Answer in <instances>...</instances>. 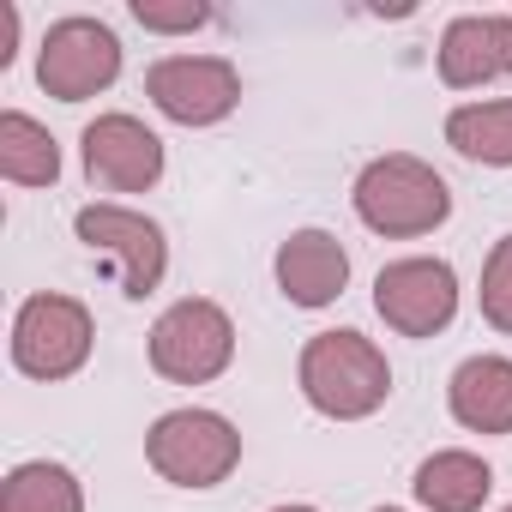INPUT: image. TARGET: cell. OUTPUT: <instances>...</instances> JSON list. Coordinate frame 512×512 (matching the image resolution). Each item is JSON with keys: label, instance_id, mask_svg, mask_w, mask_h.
Masks as SVG:
<instances>
[{"label": "cell", "instance_id": "1", "mask_svg": "<svg viewBox=\"0 0 512 512\" xmlns=\"http://www.w3.org/2000/svg\"><path fill=\"white\" fill-rule=\"evenodd\" d=\"M296 380H302V398L320 416H332V422H362L392 392V368L362 332H320V338H308Z\"/></svg>", "mask_w": 512, "mask_h": 512}, {"label": "cell", "instance_id": "2", "mask_svg": "<svg viewBox=\"0 0 512 512\" xmlns=\"http://www.w3.org/2000/svg\"><path fill=\"white\" fill-rule=\"evenodd\" d=\"M446 211H452V193L422 157L392 151L356 175V217L374 235H428L446 223Z\"/></svg>", "mask_w": 512, "mask_h": 512}, {"label": "cell", "instance_id": "3", "mask_svg": "<svg viewBox=\"0 0 512 512\" xmlns=\"http://www.w3.org/2000/svg\"><path fill=\"white\" fill-rule=\"evenodd\" d=\"M145 458L175 488H217L241 464V434L217 410H169L145 434Z\"/></svg>", "mask_w": 512, "mask_h": 512}, {"label": "cell", "instance_id": "4", "mask_svg": "<svg viewBox=\"0 0 512 512\" xmlns=\"http://www.w3.org/2000/svg\"><path fill=\"white\" fill-rule=\"evenodd\" d=\"M235 356V326L217 302L205 296H187L175 302L157 326H151V368L175 386H205L229 368Z\"/></svg>", "mask_w": 512, "mask_h": 512}, {"label": "cell", "instance_id": "5", "mask_svg": "<svg viewBox=\"0 0 512 512\" xmlns=\"http://www.w3.org/2000/svg\"><path fill=\"white\" fill-rule=\"evenodd\" d=\"M91 314L73 296H31L13 320V362L31 380H67L91 356Z\"/></svg>", "mask_w": 512, "mask_h": 512}, {"label": "cell", "instance_id": "6", "mask_svg": "<svg viewBox=\"0 0 512 512\" xmlns=\"http://www.w3.org/2000/svg\"><path fill=\"white\" fill-rule=\"evenodd\" d=\"M121 73V43L109 25L97 19H61L49 25L43 37V55H37V85L61 103H85L97 91H109Z\"/></svg>", "mask_w": 512, "mask_h": 512}, {"label": "cell", "instance_id": "7", "mask_svg": "<svg viewBox=\"0 0 512 512\" xmlns=\"http://www.w3.org/2000/svg\"><path fill=\"white\" fill-rule=\"evenodd\" d=\"M73 223H79V241H85L91 253H109V260H115L121 296L145 302V296L163 284L169 247H163V229H157L151 217H139V211H127V205H85Z\"/></svg>", "mask_w": 512, "mask_h": 512}, {"label": "cell", "instance_id": "8", "mask_svg": "<svg viewBox=\"0 0 512 512\" xmlns=\"http://www.w3.org/2000/svg\"><path fill=\"white\" fill-rule=\"evenodd\" d=\"M145 97L181 127H211L241 103V73L223 55H169L145 73Z\"/></svg>", "mask_w": 512, "mask_h": 512}, {"label": "cell", "instance_id": "9", "mask_svg": "<svg viewBox=\"0 0 512 512\" xmlns=\"http://www.w3.org/2000/svg\"><path fill=\"white\" fill-rule=\"evenodd\" d=\"M374 308L404 338H434L458 314V278L446 260H392L374 278Z\"/></svg>", "mask_w": 512, "mask_h": 512}, {"label": "cell", "instance_id": "10", "mask_svg": "<svg viewBox=\"0 0 512 512\" xmlns=\"http://www.w3.org/2000/svg\"><path fill=\"white\" fill-rule=\"evenodd\" d=\"M79 145H85V175L115 193H145L163 175V139L133 115H97Z\"/></svg>", "mask_w": 512, "mask_h": 512}, {"label": "cell", "instance_id": "11", "mask_svg": "<svg viewBox=\"0 0 512 512\" xmlns=\"http://www.w3.org/2000/svg\"><path fill=\"white\" fill-rule=\"evenodd\" d=\"M506 73H512V19L506 13H470V19L446 25V37H440V79L452 91L494 85Z\"/></svg>", "mask_w": 512, "mask_h": 512}, {"label": "cell", "instance_id": "12", "mask_svg": "<svg viewBox=\"0 0 512 512\" xmlns=\"http://www.w3.org/2000/svg\"><path fill=\"white\" fill-rule=\"evenodd\" d=\"M350 284V253L338 247V235L326 229H296L284 247H278V290L296 302V308H326L338 302Z\"/></svg>", "mask_w": 512, "mask_h": 512}, {"label": "cell", "instance_id": "13", "mask_svg": "<svg viewBox=\"0 0 512 512\" xmlns=\"http://www.w3.org/2000/svg\"><path fill=\"white\" fill-rule=\"evenodd\" d=\"M446 404L470 434H512V362L506 356L458 362V374L446 386Z\"/></svg>", "mask_w": 512, "mask_h": 512}, {"label": "cell", "instance_id": "14", "mask_svg": "<svg viewBox=\"0 0 512 512\" xmlns=\"http://www.w3.org/2000/svg\"><path fill=\"white\" fill-rule=\"evenodd\" d=\"M488 488H494V470L476 452H434L416 470V500L428 512H482Z\"/></svg>", "mask_w": 512, "mask_h": 512}, {"label": "cell", "instance_id": "15", "mask_svg": "<svg viewBox=\"0 0 512 512\" xmlns=\"http://www.w3.org/2000/svg\"><path fill=\"white\" fill-rule=\"evenodd\" d=\"M0 175L19 181V187H49L61 175V145L43 121L7 109L0 115Z\"/></svg>", "mask_w": 512, "mask_h": 512}, {"label": "cell", "instance_id": "16", "mask_svg": "<svg viewBox=\"0 0 512 512\" xmlns=\"http://www.w3.org/2000/svg\"><path fill=\"white\" fill-rule=\"evenodd\" d=\"M446 145L470 163H494L506 169L512 163V97L500 103H464L446 115Z\"/></svg>", "mask_w": 512, "mask_h": 512}, {"label": "cell", "instance_id": "17", "mask_svg": "<svg viewBox=\"0 0 512 512\" xmlns=\"http://www.w3.org/2000/svg\"><path fill=\"white\" fill-rule=\"evenodd\" d=\"M0 512H85V494H79V476L67 464L31 458L0 488Z\"/></svg>", "mask_w": 512, "mask_h": 512}, {"label": "cell", "instance_id": "18", "mask_svg": "<svg viewBox=\"0 0 512 512\" xmlns=\"http://www.w3.org/2000/svg\"><path fill=\"white\" fill-rule=\"evenodd\" d=\"M482 320L494 332H512V235L494 241L488 266H482Z\"/></svg>", "mask_w": 512, "mask_h": 512}, {"label": "cell", "instance_id": "19", "mask_svg": "<svg viewBox=\"0 0 512 512\" xmlns=\"http://www.w3.org/2000/svg\"><path fill=\"white\" fill-rule=\"evenodd\" d=\"M133 19L145 31H199L211 13L199 7V0H181V7H163V0H133Z\"/></svg>", "mask_w": 512, "mask_h": 512}, {"label": "cell", "instance_id": "20", "mask_svg": "<svg viewBox=\"0 0 512 512\" xmlns=\"http://www.w3.org/2000/svg\"><path fill=\"white\" fill-rule=\"evenodd\" d=\"M278 512H320V506H278Z\"/></svg>", "mask_w": 512, "mask_h": 512}, {"label": "cell", "instance_id": "21", "mask_svg": "<svg viewBox=\"0 0 512 512\" xmlns=\"http://www.w3.org/2000/svg\"><path fill=\"white\" fill-rule=\"evenodd\" d=\"M380 512H398V506H380Z\"/></svg>", "mask_w": 512, "mask_h": 512}, {"label": "cell", "instance_id": "22", "mask_svg": "<svg viewBox=\"0 0 512 512\" xmlns=\"http://www.w3.org/2000/svg\"><path fill=\"white\" fill-rule=\"evenodd\" d=\"M506 512H512V506H506Z\"/></svg>", "mask_w": 512, "mask_h": 512}]
</instances>
